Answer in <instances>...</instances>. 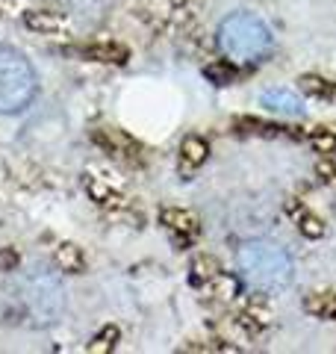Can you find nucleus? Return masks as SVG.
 <instances>
[{
    "instance_id": "obj_8",
    "label": "nucleus",
    "mask_w": 336,
    "mask_h": 354,
    "mask_svg": "<svg viewBox=\"0 0 336 354\" xmlns=\"http://www.w3.org/2000/svg\"><path fill=\"white\" fill-rule=\"evenodd\" d=\"M239 322L248 328V330H260V328H265L268 322H272V313H268L263 304H248L239 313Z\"/></svg>"
},
{
    "instance_id": "obj_5",
    "label": "nucleus",
    "mask_w": 336,
    "mask_h": 354,
    "mask_svg": "<svg viewBox=\"0 0 336 354\" xmlns=\"http://www.w3.org/2000/svg\"><path fill=\"white\" fill-rule=\"evenodd\" d=\"M289 213H292V218H295V227H298L307 239H319V236H324V225H321V218H319V216H312L307 207L289 204Z\"/></svg>"
},
{
    "instance_id": "obj_2",
    "label": "nucleus",
    "mask_w": 336,
    "mask_h": 354,
    "mask_svg": "<svg viewBox=\"0 0 336 354\" xmlns=\"http://www.w3.org/2000/svg\"><path fill=\"white\" fill-rule=\"evenodd\" d=\"M218 50L230 62H260L272 50V30L254 12H233L218 24Z\"/></svg>"
},
{
    "instance_id": "obj_1",
    "label": "nucleus",
    "mask_w": 336,
    "mask_h": 354,
    "mask_svg": "<svg viewBox=\"0 0 336 354\" xmlns=\"http://www.w3.org/2000/svg\"><path fill=\"white\" fill-rule=\"evenodd\" d=\"M236 269L248 290L260 295H277L292 283L295 266L283 245H277L272 239H254L239 248Z\"/></svg>"
},
{
    "instance_id": "obj_12",
    "label": "nucleus",
    "mask_w": 336,
    "mask_h": 354,
    "mask_svg": "<svg viewBox=\"0 0 336 354\" xmlns=\"http://www.w3.org/2000/svg\"><path fill=\"white\" fill-rule=\"evenodd\" d=\"M316 174L321 177V180H336V165H333L330 160H319Z\"/></svg>"
},
{
    "instance_id": "obj_6",
    "label": "nucleus",
    "mask_w": 336,
    "mask_h": 354,
    "mask_svg": "<svg viewBox=\"0 0 336 354\" xmlns=\"http://www.w3.org/2000/svg\"><path fill=\"white\" fill-rule=\"evenodd\" d=\"M307 310L319 319H336V292H312L307 295Z\"/></svg>"
},
{
    "instance_id": "obj_10",
    "label": "nucleus",
    "mask_w": 336,
    "mask_h": 354,
    "mask_svg": "<svg viewBox=\"0 0 336 354\" xmlns=\"http://www.w3.org/2000/svg\"><path fill=\"white\" fill-rule=\"evenodd\" d=\"M298 86H301V92H307L312 97H330L333 95V83L330 80H321V77H316V74L301 77Z\"/></svg>"
},
{
    "instance_id": "obj_11",
    "label": "nucleus",
    "mask_w": 336,
    "mask_h": 354,
    "mask_svg": "<svg viewBox=\"0 0 336 354\" xmlns=\"http://www.w3.org/2000/svg\"><path fill=\"white\" fill-rule=\"evenodd\" d=\"M310 145L319 153H333L336 151V133L328 130V127H316L310 133Z\"/></svg>"
},
{
    "instance_id": "obj_3",
    "label": "nucleus",
    "mask_w": 336,
    "mask_h": 354,
    "mask_svg": "<svg viewBox=\"0 0 336 354\" xmlns=\"http://www.w3.org/2000/svg\"><path fill=\"white\" fill-rule=\"evenodd\" d=\"M39 77L18 48L0 44V115H18L32 104Z\"/></svg>"
},
{
    "instance_id": "obj_7",
    "label": "nucleus",
    "mask_w": 336,
    "mask_h": 354,
    "mask_svg": "<svg viewBox=\"0 0 336 354\" xmlns=\"http://www.w3.org/2000/svg\"><path fill=\"white\" fill-rule=\"evenodd\" d=\"M162 221L171 230H177V234H183V236H192L198 230V218L192 213H186V209H165Z\"/></svg>"
},
{
    "instance_id": "obj_4",
    "label": "nucleus",
    "mask_w": 336,
    "mask_h": 354,
    "mask_svg": "<svg viewBox=\"0 0 336 354\" xmlns=\"http://www.w3.org/2000/svg\"><path fill=\"white\" fill-rule=\"evenodd\" d=\"M263 106L277 115H289V118L304 115V101H301V95L292 92V88H268V92H263Z\"/></svg>"
},
{
    "instance_id": "obj_9",
    "label": "nucleus",
    "mask_w": 336,
    "mask_h": 354,
    "mask_svg": "<svg viewBox=\"0 0 336 354\" xmlns=\"http://www.w3.org/2000/svg\"><path fill=\"white\" fill-rule=\"evenodd\" d=\"M180 153H183V162H186V165H200V162L207 160L209 148H207V142H204V139H198V136H189V139L183 142Z\"/></svg>"
},
{
    "instance_id": "obj_13",
    "label": "nucleus",
    "mask_w": 336,
    "mask_h": 354,
    "mask_svg": "<svg viewBox=\"0 0 336 354\" xmlns=\"http://www.w3.org/2000/svg\"><path fill=\"white\" fill-rule=\"evenodd\" d=\"M209 74L216 77L218 83H230V80H233V68H230V65H212Z\"/></svg>"
}]
</instances>
